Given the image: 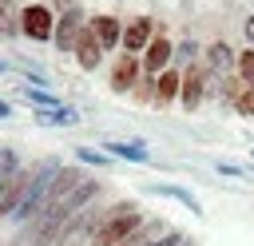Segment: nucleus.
Wrapping results in <instances>:
<instances>
[{"instance_id":"7ed1b4c3","label":"nucleus","mask_w":254,"mask_h":246,"mask_svg":"<svg viewBox=\"0 0 254 246\" xmlns=\"http://www.w3.org/2000/svg\"><path fill=\"white\" fill-rule=\"evenodd\" d=\"M20 32H24L28 40H36V44H48V40L56 36V16H52V8H48V4H28V8H20Z\"/></svg>"},{"instance_id":"a878e982","label":"nucleus","mask_w":254,"mask_h":246,"mask_svg":"<svg viewBox=\"0 0 254 246\" xmlns=\"http://www.w3.org/2000/svg\"><path fill=\"white\" fill-rule=\"evenodd\" d=\"M56 246H79V242H56Z\"/></svg>"},{"instance_id":"ddd939ff","label":"nucleus","mask_w":254,"mask_h":246,"mask_svg":"<svg viewBox=\"0 0 254 246\" xmlns=\"http://www.w3.org/2000/svg\"><path fill=\"white\" fill-rule=\"evenodd\" d=\"M206 63H210V71H226V67H234V63H238V56L230 52V44H226V40H214V44L206 48Z\"/></svg>"},{"instance_id":"412c9836","label":"nucleus","mask_w":254,"mask_h":246,"mask_svg":"<svg viewBox=\"0 0 254 246\" xmlns=\"http://www.w3.org/2000/svg\"><path fill=\"white\" fill-rule=\"evenodd\" d=\"M147 246H187V234H179V230H163V234L151 238Z\"/></svg>"},{"instance_id":"2eb2a0df","label":"nucleus","mask_w":254,"mask_h":246,"mask_svg":"<svg viewBox=\"0 0 254 246\" xmlns=\"http://www.w3.org/2000/svg\"><path fill=\"white\" fill-rule=\"evenodd\" d=\"M107 155L131 159V163H147V159H151V151H147L143 143H107Z\"/></svg>"},{"instance_id":"bb28decb","label":"nucleus","mask_w":254,"mask_h":246,"mask_svg":"<svg viewBox=\"0 0 254 246\" xmlns=\"http://www.w3.org/2000/svg\"><path fill=\"white\" fill-rule=\"evenodd\" d=\"M56 4H60V8H64V0H56Z\"/></svg>"},{"instance_id":"4be33fe9","label":"nucleus","mask_w":254,"mask_h":246,"mask_svg":"<svg viewBox=\"0 0 254 246\" xmlns=\"http://www.w3.org/2000/svg\"><path fill=\"white\" fill-rule=\"evenodd\" d=\"M12 16H20V12H12L8 4H0V36H12V32H20V24H12Z\"/></svg>"},{"instance_id":"f3484780","label":"nucleus","mask_w":254,"mask_h":246,"mask_svg":"<svg viewBox=\"0 0 254 246\" xmlns=\"http://www.w3.org/2000/svg\"><path fill=\"white\" fill-rule=\"evenodd\" d=\"M238 79L242 83H254V48H246V52H238Z\"/></svg>"},{"instance_id":"9d476101","label":"nucleus","mask_w":254,"mask_h":246,"mask_svg":"<svg viewBox=\"0 0 254 246\" xmlns=\"http://www.w3.org/2000/svg\"><path fill=\"white\" fill-rule=\"evenodd\" d=\"M79 28H83V16H79V8H71V4H67V8H64V16L56 20V36H52V40L60 44V52H67V48L75 44Z\"/></svg>"},{"instance_id":"9b49d317","label":"nucleus","mask_w":254,"mask_h":246,"mask_svg":"<svg viewBox=\"0 0 254 246\" xmlns=\"http://www.w3.org/2000/svg\"><path fill=\"white\" fill-rule=\"evenodd\" d=\"M91 32H95V40H99L103 52L119 48V40H123V24H119L115 16H95V20H91Z\"/></svg>"},{"instance_id":"1a4fd4ad","label":"nucleus","mask_w":254,"mask_h":246,"mask_svg":"<svg viewBox=\"0 0 254 246\" xmlns=\"http://www.w3.org/2000/svg\"><path fill=\"white\" fill-rule=\"evenodd\" d=\"M202 91H206L202 67H187V71H183V87H179V103H183L187 111H194V107L202 103Z\"/></svg>"},{"instance_id":"6ab92c4d","label":"nucleus","mask_w":254,"mask_h":246,"mask_svg":"<svg viewBox=\"0 0 254 246\" xmlns=\"http://www.w3.org/2000/svg\"><path fill=\"white\" fill-rule=\"evenodd\" d=\"M16 171H20V159H16V151L4 147V151H0V183H8Z\"/></svg>"},{"instance_id":"cd10ccee","label":"nucleus","mask_w":254,"mask_h":246,"mask_svg":"<svg viewBox=\"0 0 254 246\" xmlns=\"http://www.w3.org/2000/svg\"><path fill=\"white\" fill-rule=\"evenodd\" d=\"M187 246H190V242H187Z\"/></svg>"},{"instance_id":"aec40b11","label":"nucleus","mask_w":254,"mask_h":246,"mask_svg":"<svg viewBox=\"0 0 254 246\" xmlns=\"http://www.w3.org/2000/svg\"><path fill=\"white\" fill-rule=\"evenodd\" d=\"M20 95H24L28 103H36V107H60L52 91H32V87H20Z\"/></svg>"},{"instance_id":"39448f33","label":"nucleus","mask_w":254,"mask_h":246,"mask_svg":"<svg viewBox=\"0 0 254 246\" xmlns=\"http://www.w3.org/2000/svg\"><path fill=\"white\" fill-rule=\"evenodd\" d=\"M151 40H155V20H151V16H135V20L123 28V40H119V44H123V52L135 56V52H143Z\"/></svg>"},{"instance_id":"f257e3e1","label":"nucleus","mask_w":254,"mask_h":246,"mask_svg":"<svg viewBox=\"0 0 254 246\" xmlns=\"http://www.w3.org/2000/svg\"><path fill=\"white\" fill-rule=\"evenodd\" d=\"M139 226H143V210H139L135 202H115V206L103 210V218L95 222V230H91V246H115V242H127Z\"/></svg>"},{"instance_id":"393cba45","label":"nucleus","mask_w":254,"mask_h":246,"mask_svg":"<svg viewBox=\"0 0 254 246\" xmlns=\"http://www.w3.org/2000/svg\"><path fill=\"white\" fill-rule=\"evenodd\" d=\"M8 115H12V107H8L4 99H0V119H8Z\"/></svg>"},{"instance_id":"20e7f679","label":"nucleus","mask_w":254,"mask_h":246,"mask_svg":"<svg viewBox=\"0 0 254 246\" xmlns=\"http://www.w3.org/2000/svg\"><path fill=\"white\" fill-rule=\"evenodd\" d=\"M71 52H75V63H79V71H95V67L103 63V48H99V40H95L91 24H83V28H79V36H75Z\"/></svg>"},{"instance_id":"a211bd4d","label":"nucleus","mask_w":254,"mask_h":246,"mask_svg":"<svg viewBox=\"0 0 254 246\" xmlns=\"http://www.w3.org/2000/svg\"><path fill=\"white\" fill-rule=\"evenodd\" d=\"M234 111H238V115H246V119H254V83H246V87L238 91V99H234Z\"/></svg>"},{"instance_id":"0eeeda50","label":"nucleus","mask_w":254,"mask_h":246,"mask_svg":"<svg viewBox=\"0 0 254 246\" xmlns=\"http://www.w3.org/2000/svg\"><path fill=\"white\" fill-rule=\"evenodd\" d=\"M28 183H32V171H24V167H20V171H16V175H12L8 183H0V218L16 210V202L24 198Z\"/></svg>"},{"instance_id":"dca6fc26","label":"nucleus","mask_w":254,"mask_h":246,"mask_svg":"<svg viewBox=\"0 0 254 246\" xmlns=\"http://www.w3.org/2000/svg\"><path fill=\"white\" fill-rule=\"evenodd\" d=\"M159 194H171V198H179L183 206H190V210H198V198L190 194V190H183V186H171V183H163V186H155Z\"/></svg>"},{"instance_id":"4468645a","label":"nucleus","mask_w":254,"mask_h":246,"mask_svg":"<svg viewBox=\"0 0 254 246\" xmlns=\"http://www.w3.org/2000/svg\"><path fill=\"white\" fill-rule=\"evenodd\" d=\"M36 119L48 123V127H75L79 123V111L75 107H44V111H36Z\"/></svg>"},{"instance_id":"f03ea898","label":"nucleus","mask_w":254,"mask_h":246,"mask_svg":"<svg viewBox=\"0 0 254 246\" xmlns=\"http://www.w3.org/2000/svg\"><path fill=\"white\" fill-rule=\"evenodd\" d=\"M56 171H60V163H56V159H48L40 171H32V183H28L24 198H20V202H16V210H12V218H16V222H36V218L48 210V190H52Z\"/></svg>"},{"instance_id":"5701e85b","label":"nucleus","mask_w":254,"mask_h":246,"mask_svg":"<svg viewBox=\"0 0 254 246\" xmlns=\"http://www.w3.org/2000/svg\"><path fill=\"white\" fill-rule=\"evenodd\" d=\"M75 155H79L83 163H95V167H103V163H107V155H99V151H91V147H79Z\"/></svg>"},{"instance_id":"f8f14e48","label":"nucleus","mask_w":254,"mask_h":246,"mask_svg":"<svg viewBox=\"0 0 254 246\" xmlns=\"http://www.w3.org/2000/svg\"><path fill=\"white\" fill-rule=\"evenodd\" d=\"M179 87H183V75L167 67V71H159V75H155V91H151V99H155L159 107H167V103H175V99H179Z\"/></svg>"},{"instance_id":"6e6552de","label":"nucleus","mask_w":254,"mask_h":246,"mask_svg":"<svg viewBox=\"0 0 254 246\" xmlns=\"http://www.w3.org/2000/svg\"><path fill=\"white\" fill-rule=\"evenodd\" d=\"M139 67H143V63H139L131 52H123V56L115 60V67H111V91H119V95L131 91L135 79H139Z\"/></svg>"},{"instance_id":"b1692460","label":"nucleus","mask_w":254,"mask_h":246,"mask_svg":"<svg viewBox=\"0 0 254 246\" xmlns=\"http://www.w3.org/2000/svg\"><path fill=\"white\" fill-rule=\"evenodd\" d=\"M242 32H246V40H250V48H254V16H250V20L242 24Z\"/></svg>"},{"instance_id":"423d86ee","label":"nucleus","mask_w":254,"mask_h":246,"mask_svg":"<svg viewBox=\"0 0 254 246\" xmlns=\"http://www.w3.org/2000/svg\"><path fill=\"white\" fill-rule=\"evenodd\" d=\"M171 56H175V48H171V40H167V36H155V40H151V44L143 48V60H139V63H143V71H147V75L155 79L159 71H167V63H171Z\"/></svg>"}]
</instances>
